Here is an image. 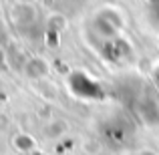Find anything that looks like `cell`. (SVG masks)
Returning a JSON list of instances; mask_svg holds the SVG:
<instances>
[{"mask_svg": "<svg viewBox=\"0 0 159 155\" xmlns=\"http://www.w3.org/2000/svg\"><path fill=\"white\" fill-rule=\"evenodd\" d=\"M149 18H151L153 26L159 28V0H151V4H149Z\"/></svg>", "mask_w": 159, "mask_h": 155, "instance_id": "obj_1", "label": "cell"}, {"mask_svg": "<svg viewBox=\"0 0 159 155\" xmlns=\"http://www.w3.org/2000/svg\"><path fill=\"white\" fill-rule=\"evenodd\" d=\"M157 77H159V73H157Z\"/></svg>", "mask_w": 159, "mask_h": 155, "instance_id": "obj_3", "label": "cell"}, {"mask_svg": "<svg viewBox=\"0 0 159 155\" xmlns=\"http://www.w3.org/2000/svg\"><path fill=\"white\" fill-rule=\"evenodd\" d=\"M4 62V51H2V47H0V65Z\"/></svg>", "mask_w": 159, "mask_h": 155, "instance_id": "obj_2", "label": "cell"}]
</instances>
